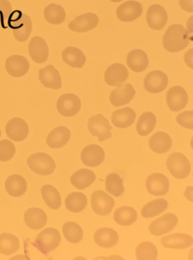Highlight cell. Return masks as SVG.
I'll use <instances>...</instances> for the list:
<instances>
[{
    "instance_id": "obj_1",
    "label": "cell",
    "mask_w": 193,
    "mask_h": 260,
    "mask_svg": "<svg viewBox=\"0 0 193 260\" xmlns=\"http://www.w3.org/2000/svg\"><path fill=\"white\" fill-rule=\"evenodd\" d=\"M188 31L181 25H173L167 28L163 37V45L166 51L176 53L182 51L189 43Z\"/></svg>"
},
{
    "instance_id": "obj_2",
    "label": "cell",
    "mask_w": 193,
    "mask_h": 260,
    "mask_svg": "<svg viewBox=\"0 0 193 260\" xmlns=\"http://www.w3.org/2000/svg\"><path fill=\"white\" fill-rule=\"evenodd\" d=\"M60 241L61 237L57 230L46 228L39 233L33 244L41 252L48 255L60 245Z\"/></svg>"
},
{
    "instance_id": "obj_3",
    "label": "cell",
    "mask_w": 193,
    "mask_h": 260,
    "mask_svg": "<svg viewBox=\"0 0 193 260\" xmlns=\"http://www.w3.org/2000/svg\"><path fill=\"white\" fill-rule=\"evenodd\" d=\"M27 164L31 171L40 176H50L55 171V161L45 153H36L27 159Z\"/></svg>"
},
{
    "instance_id": "obj_4",
    "label": "cell",
    "mask_w": 193,
    "mask_h": 260,
    "mask_svg": "<svg viewBox=\"0 0 193 260\" xmlns=\"http://www.w3.org/2000/svg\"><path fill=\"white\" fill-rule=\"evenodd\" d=\"M17 17L13 19L10 16L8 27L13 30L15 39L18 42H24L28 40L33 31V22L28 15L17 11Z\"/></svg>"
},
{
    "instance_id": "obj_5",
    "label": "cell",
    "mask_w": 193,
    "mask_h": 260,
    "mask_svg": "<svg viewBox=\"0 0 193 260\" xmlns=\"http://www.w3.org/2000/svg\"><path fill=\"white\" fill-rule=\"evenodd\" d=\"M167 167L173 177L184 179L189 176L191 165L184 154L178 152L171 153L167 160Z\"/></svg>"
},
{
    "instance_id": "obj_6",
    "label": "cell",
    "mask_w": 193,
    "mask_h": 260,
    "mask_svg": "<svg viewBox=\"0 0 193 260\" xmlns=\"http://www.w3.org/2000/svg\"><path fill=\"white\" fill-rule=\"evenodd\" d=\"M87 126L89 133L92 136L97 137L100 142L106 141L112 137V126H110L109 120L102 114L91 117Z\"/></svg>"
},
{
    "instance_id": "obj_7",
    "label": "cell",
    "mask_w": 193,
    "mask_h": 260,
    "mask_svg": "<svg viewBox=\"0 0 193 260\" xmlns=\"http://www.w3.org/2000/svg\"><path fill=\"white\" fill-rule=\"evenodd\" d=\"M91 206L95 214L100 216L108 215L115 206V200L104 191L97 190L92 193Z\"/></svg>"
},
{
    "instance_id": "obj_8",
    "label": "cell",
    "mask_w": 193,
    "mask_h": 260,
    "mask_svg": "<svg viewBox=\"0 0 193 260\" xmlns=\"http://www.w3.org/2000/svg\"><path fill=\"white\" fill-rule=\"evenodd\" d=\"M81 109V101L75 94H63L57 100V109L65 117H73Z\"/></svg>"
},
{
    "instance_id": "obj_9",
    "label": "cell",
    "mask_w": 193,
    "mask_h": 260,
    "mask_svg": "<svg viewBox=\"0 0 193 260\" xmlns=\"http://www.w3.org/2000/svg\"><path fill=\"white\" fill-rule=\"evenodd\" d=\"M177 223L178 217L174 214L167 213L153 220L149 226V231L154 236L164 235L174 229Z\"/></svg>"
},
{
    "instance_id": "obj_10",
    "label": "cell",
    "mask_w": 193,
    "mask_h": 260,
    "mask_svg": "<svg viewBox=\"0 0 193 260\" xmlns=\"http://www.w3.org/2000/svg\"><path fill=\"white\" fill-rule=\"evenodd\" d=\"M188 100V94L182 86H173L167 91V106L172 112H179L183 109L186 106Z\"/></svg>"
},
{
    "instance_id": "obj_11",
    "label": "cell",
    "mask_w": 193,
    "mask_h": 260,
    "mask_svg": "<svg viewBox=\"0 0 193 260\" xmlns=\"http://www.w3.org/2000/svg\"><path fill=\"white\" fill-rule=\"evenodd\" d=\"M146 188L152 196H165L170 190L168 178L162 173H153L146 181Z\"/></svg>"
},
{
    "instance_id": "obj_12",
    "label": "cell",
    "mask_w": 193,
    "mask_h": 260,
    "mask_svg": "<svg viewBox=\"0 0 193 260\" xmlns=\"http://www.w3.org/2000/svg\"><path fill=\"white\" fill-rule=\"evenodd\" d=\"M6 132L10 139L16 142H22L28 137L29 127L25 120L13 118L7 122Z\"/></svg>"
},
{
    "instance_id": "obj_13",
    "label": "cell",
    "mask_w": 193,
    "mask_h": 260,
    "mask_svg": "<svg viewBox=\"0 0 193 260\" xmlns=\"http://www.w3.org/2000/svg\"><path fill=\"white\" fill-rule=\"evenodd\" d=\"M168 85V77L160 71L149 73L144 80L146 90L150 93L156 94L163 92Z\"/></svg>"
},
{
    "instance_id": "obj_14",
    "label": "cell",
    "mask_w": 193,
    "mask_h": 260,
    "mask_svg": "<svg viewBox=\"0 0 193 260\" xmlns=\"http://www.w3.org/2000/svg\"><path fill=\"white\" fill-rule=\"evenodd\" d=\"M28 52L33 61L42 64L45 63L49 57V48L45 39L41 37L31 38L28 45Z\"/></svg>"
},
{
    "instance_id": "obj_15",
    "label": "cell",
    "mask_w": 193,
    "mask_h": 260,
    "mask_svg": "<svg viewBox=\"0 0 193 260\" xmlns=\"http://www.w3.org/2000/svg\"><path fill=\"white\" fill-rule=\"evenodd\" d=\"M135 95V89L129 83L117 86L111 92L109 100L112 106L120 107L130 103Z\"/></svg>"
},
{
    "instance_id": "obj_16",
    "label": "cell",
    "mask_w": 193,
    "mask_h": 260,
    "mask_svg": "<svg viewBox=\"0 0 193 260\" xmlns=\"http://www.w3.org/2000/svg\"><path fill=\"white\" fill-rule=\"evenodd\" d=\"M143 7L134 0L121 4L117 9L116 16L121 22H129L136 20L142 15Z\"/></svg>"
},
{
    "instance_id": "obj_17",
    "label": "cell",
    "mask_w": 193,
    "mask_h": 260,
    "mask_svg": "<svg viewBox=\"0 0 193 260\" xmlns=\"http://www.w3.org/2000/svg\"><path fill=\"white\" fill-rule=\"evenodd\" d=\"M6 71L13 77H22L29 71V62L23 56H10L6 60Z\"/></svg>"
},
{
    "instance_id": "obj_18",
    "label": "cell",
    "mask_w": 193,
    "mask_h": 260,
    "mask_svg": "<svg viewBox=\"0 0 193 260\" xmlns=\"http://www.w3.org/2000/svg\"><path fill=\"white\" fill-rule=\"evenodd\" d=\"M147 25L153 30H161L165 27L168 19L165 9L158 4H153L149 7L147 16Z\"/></svg>"
},
{
    "instance_id": "obj_19",
    "label": "cell",
    "mask_w": 193,
    "mask_h": 260,
    "mask_svg": "<svg viewBox=\"0 0 193 260\" xmlns=\"http://www.w3.org/2000/svg\"><path fill=\"white\" fill-rule=\"evenodd\" d=\"M106 153L103 147L97 144H89L81 152L82 162L89 167H96L104 161Z\"/></svg>"
},
{
    "instance_id": "obj_20",
    "label": "cell",
    "mask_w": 193,
    "mask_h": 260,
    "mask_svg": "<svg viewBox=\"0 0 193 260\" xmlns=\"http://www.w3.org/2000/svg\"><path fill=\"white\" fill-rule=\"evenodd\" d=\"M128 76V71L125 66L121 63H113L106 69L104 79L109 86H117L125 82Z\"/></svg>"
},
{
    "instance_id": "obj_21",
    "label": "cell",
    "mask_w": 193,
    "mask_h": 260,
    "mask_svg": "<svg viewBox=\"0 0 193 260\" xmlns=\"http://www.w3.org/2000/svg\"><path fill=\"white\" fill-rule=\"evenodd\" d=\"M39 80L45 88L60 89L62 86L60 72L53 65L39 70Z\"/></svg>"
},
{
    "instance_id": "obj_22",
    "label": "cell",
    "mask_w": 193,
    "mask_h": 260,
    "mask_svg": "<svg viewBox=\"0 0 193 260\" xmlns=\"http://www.w3.org/2000/svg\"><path fill=\"white\" fill-rule=\"evenodd\" d=\"M98 24V16L94 13H88L75 18L69 24V28L74 32H86L94 29Z\"/></svg>"
},
{
    "instance_id": "obj_23",
    "label": "cell",
    "mask_w": 193,
    "mask_h": 260,
    "mask_svg": "<svg viewBox=\"0 0 193 260\" xmlns=\"http://www.w3.org/2000/svg\"><path fill=\"white\" fill-rule=\"evenodd\" d=\"M192 243V237L185 234H172L161 239V244L168 249H185Z\"/></svg>"
},
{
    "instance_id": "obj_24",
    "label": "cell",
    "mask_w": 193,
    "mask_h": 260,
    "mask_svg": "<svg viewBox=\"0 0 193 260\" xmlns=\"http://www.w3.org/2000/svg\"><path fill=\"white\" fill-rule=\"evenodd\" d=\"M71 132L68 127L60 126L53 129L47 138L48 147L53 149L61 148L68 144L71 138Z\"/></svg>"
},
{
    "instance_id": "obj_25",
    "label": "cell",
    "mask_w": 193,
    "mask_h": 260,
    "mask_svg": "<svg viewBox=\"0 0 193 260\" xmlns=\"http://www.w3.org/2000/svg\"><path fill=\"white\" fill-rule=\"evenodd\" d=\"M136 113L132 108L125 107L118 109L112 114V122L118 128H127L135 122Z\"/></svg>"
},
{
    "instance_id": "obj_26",
    "label": "cell",
    "mask_w": 193,
    "mask_h": 260,
    "mask_svg": "<svg viewBox=\"0 0 193 260\" xmlns=\"http://www.w3.org/2000/svg\"><path fill=\"white\" fill-rule=\"evenodd\" d=\"M24 220L31 229L40 230L46 224L48 217L46 213L41 208H31L25 211Z\"/></svg>"
},
{
    "instance_id": "obj_27",
    "label": "cell",
    "mask_w": 193,
    "mask_h": 260,
    "mask_svg": "<svg viewBox=\"0 0 193 260\" xmlns=\"http://www.w3.org/2000/svg\"><path fill=\"white\" fill-rule=\"evenodd\" d=\"M172 138L165 132H156L149 139V147L152 151L156 153H165L170 150L172 147Z\"/></svg>"
},
{
    "instance_id": "obj_28",
    "label": "cell",
    "mask_w": 193,
    "mask_h": 260,
    "mask_svg": "<svg viewBox=\"0 0 193 260\" xmlns=\"http://www.w3.org/2000/svg\"><path fill=\"white\" fill-rule=\"evenodd\" d=\"M94 241L101 247H113L118 243V234L112 228H100L94 234Z\"/></svg>"
},
{
    "instance_id": "obj_29",
    "label": "cell",
    "mask_w": 193,
    "mask_h": 260,
    "mask_svg": "<svg viewBox=\"0 0 193 260\" xmlns=\"http://www.w3.org/2000/svg\"><path fill=\"white\" fill-rule=\"evenodd\" d=\"M5 188L7 193L13 197H21L27 191V182L20 175L9 176L6 181Z\"/></svg>"
},
{
    "instance_id": "obj_30",
    "label": "cell",
    "mask_w": 193,
    "mask_h": 260,
    "mask_svg": "<svg viewBox=\"0 0 193 260\" xmlns=\"http://www.w3.org/2000/svg\"><path fill=\"white\" fill-rule=\"evenodd\" d=\"M62 59L68 66L74 68H82L86 61L83 51L75 47H68L62 52Z\"/></svg>"
},
{
    "instance_id": "obj_31",
    "label": "cell",
    "mask_w": 193,
    "mask_h": 260,
    "mask_svg": "<svg viewBox=\"0 0 193 260\" xmlns=\"http://www.w3.org/2000/svg\"><path fill=\"white\" fill-rule=\"evenodd\" d=\"M127 64L134 72H143L147 69L149 64L147 54L138 49L131 51L127 54Z\"/></svg>"
},
{
    "instance_id": "obj_32",
    "label": "cell",
    "mask_w": 193,
    "mask_h": 260,
    "mask_svg": "<svg viewBox=\"0 0 193 260\" xmlns=\"http://www.w3.org/2000/svg\"><path fill=\"white\" fill-rule=\"evenodd\" d=\"M95 173L87 169H80L74 173L71 177V182L77 189H84L95 182Z\"/></svg>"
},
{
    "instance_id": "obj_33",
    "label": "cell",
    "mask_w": 193,
    "mask_h": 260,
    "mask_svg": "<svg viewBox=\"0 0 193 260\" xmlns=\"http://www.w3.org/2000/svg\"><path fill=\"white\" fill-rule=\"evenodd\" d=\"M156 124V115L150 112H144L140 116L138 123H137V132L140 136H147L153 132Z\"/></svg>"
},
{
    "instance_id": "obj_34",
    "label": "cell",
    "mask_w": 193,
    "mask_h": 260,
    "mask_svg": "<svg viewBox=\"0 0 193 260\" xmlns=\"http://www.w3.org/2000/svg\"><path fill=\"white\" fill-rule=\"evenodd\" d=\"M20 243L16 236L8 233L0 234V253L12 255L19 250Z\"/></svg>"
},
{
    "instance_id": "obj_35",
    "label": "cell",
    "mask_w": 193,
    "mask_h": 260,
    "mask_svg": "<svg viewBox=\"0 0 193 260\" xmlns=\"http://www.w3.org/2000/svg\"><path fill=\"white\" fill-rule=\"evenodd\" d=\"M137 218V211L132 207H120L114 214V220L118 224L121 226H130L136 221Z\"/></svg>"
},
{
    "instance_id": "obj_36",
    "label": "cell",
    "mask_w": 193,
    "mask_h": 260,
    "mask_svg": "<svg viewBox=\"0 0 193 260\" xmlns=\"http://www.w3.org/2000/svg\"><path fill=\"white\" fill-rule=\"evenodd\" d=\"M42 198L46 205L53 210L59 209L61 206V198L55 187L51 185H45L41 189Z\"/></svg>"
},
{
    "instance_id": "obj_37",
    "label": "cell",
    "mask_w": 193,
    "mask_h": 260,
    "mask_svg": "<svg viewBox=\"0 0 193 260\" xmlns=\"http://www.w3.org/2000/svg\"><path fill=\"white\" fill-rule=\"evenodd\" d=\"M44 16L47 22L52 25H60L66 19L65 9L60 5L51 4L48 5L44 11Z\"/></svg>"
},
{
    "instance_id": "obj_38",
    "label": "cell",
    "mask_w": 193,
    "mask_h": 260,
    "mask_svg": "<svg viewBox=\"0 0 193 260\" xmlns=\"http://www.w3.org/2000/svg\"><path fill=\"white\" fill-rule=\"evenodd\" d=\"M87 205V198L83 193L72 192L65 199V206L71 212L79 213Z\"/></svg>"
},
{
    "instance_id": "obj_39",
    "label": "cell",
    "mask_w": 193,
    "mask_h": 260,
    "mask_svg": "<svg viewBox=\"0 0 193 260\" xmlns=\"http://www.w3.org/2000/svg\"><path fill=\"white\" fill-rule=\"evenodd\" d=\"M167 207H168V202L166 199H155V200L148 202L147 205L143 207L141 214L143 217H145V218L153 217L164 212L167 209Z\"/></svg>"
},
{
    "instance_id": "obj_40",
    "label": "cell",
    "mask_w": 193,
    "mask_h": 260,
    "mask_svg": "<svg viewBox=\"0 0 193 260\" xmlns=\"http://www.w3.org/2000/svg\"><path fill=\"white\" fill-rule=\"evenodd\" d=\"M63 233L65 239L71 243H77L81 241L83 231L81 226L75 222H67L63 226Z\"/></svg>"
},
{
    "instance_id": "obj_41",
    "label": "cell",
    "mask_w": 193,
    "mask_h": 260,
    "mask_svg": "<svg viewBox=\"0 0 193 260\" xmlns=\"http://www.w3.org/2000/svg\"><path fill=\"white\" fill-rule=\"evenodd\" d=\"M106 189L115 197H119L124 193L123 179L116 173L108 175L106 179Z\"/></svg>"
},
{
    "instance_id": "obj_42",
    "label": "cell",
    "mask_w": 193,
    "mask_h": 260,
    "mask_svg": "<svg viewBox=\"0 0 193 260\" xmlns=\"http://www.w3.org/2000/svg\"><path fill=\"white\" fill-rule=\"evenodd\" d=\"M137 258L138 260H156L158 251L156 246L150 242H142L136 249Z\"/></svg>"
},
{
    "instance_id": "obj_43",
    "label": "cell",
    "mask_w": 193,
    "mask_h": 260,
    "mask_svg": "<svg viewBox=\"0 0 193 260\" xmlns=\"http://www.w3.org/2000/svg\"><path fill=\"white\" fill-rule=\"evenodd\" d=\"M16 154V147L12 141L3 140L0 141V161L7 162L11 160Z\"/></svg>"
},
{
    "instance_id": "obj_44",
    "label": "cell",
    "mask_w": 193,
    "mask_h": 260,
    "mask_svg": "<svg viewBox=\"0 0 193 260\" xmlns=\"http://www.w3.org/2000/svg\"><path fill=\"white\" fill-rule=\"evenodd\" d=\"M12 5L8 0H0V22L3 28L8 27V21L12 15Z\"/></svg>"
},
{
    "instance_id": "obj_45",
    "label": "cell",
    "mask_w": 193,
    "mask_h": 260,
    "mask_svg": "<svg viewBox=\"0 0 193 260\" xmlns=\"http://www.w3.org/2000/svg\"><path fill=\"white\" fill-rule=\"evenodd\" d=\"M193 112L192 111H185V112H182L179 114L176 117V121L179 125L185 128L193 129Z\"/></svg>"
},
{
    "instance_id": "obj_46",
    "label": "cell",
    "mask_w": 193,
    "mask_h": 260,
    "mask_svg": "<svg viewBox=\"0 0 193 260\" xmlns=\"http://www.w3.org/2000/svg\"><path fill=\"white\" fill-rule=\"evenodd\" d=\"M179 5L184 11L188 13L193 12V0H179Z\"/></svg>"
},
{
    "instance_id": "obj_47",
    "label": "cell",
    "mask_w": 193,
    "mask_h": 260,
    "mask_svg": "<svg viewBox=\"0 0 193 260\" xmlns=\"http://www.w3.org/2000/svg\"><path fill=\"white\" fill-rule=\"evenodd\" d=\"M110 1L112 3H120L123 1V0H110Z\"/></svg>"
},
{
    "instance_id": "obj_48",
    "label": "cell",
    "mask_w": 193,
    "mask_h": 260,
    "mask_svg": "<svg viewBox=\"0 0 193 260\" xmlns=\"http://www.w3.org/2000/svg\"><path fill=\"white\" fill-rule=\"evenodd\" d=\"M1 135H2V132H1V130H0V138H1Z\"/></svg>"
}]
</instances>
